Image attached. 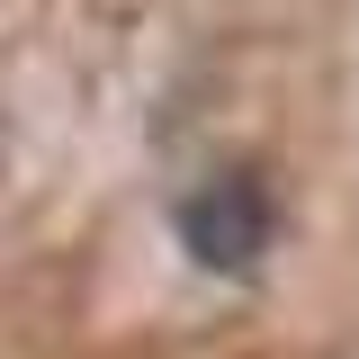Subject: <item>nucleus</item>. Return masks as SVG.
<instances>
[{
  "label": "nucleus",
  "instance_id": "nucleus-1",
  "mask_svg": "<svg viewBox=\"0 0 359 359\" xmlns=\"http://www.w3.org/2000/svg\"><path fill=\"white\" fill-rule=\"evenodd\" d=\"M180 243H189V261H198V269L243 278V269L278 243V198H269V180H261V171L207 180V189L180 207Z\"/></svg>",
  "mask_w": 359,
  "mask_h": 359
}]
</instances>
